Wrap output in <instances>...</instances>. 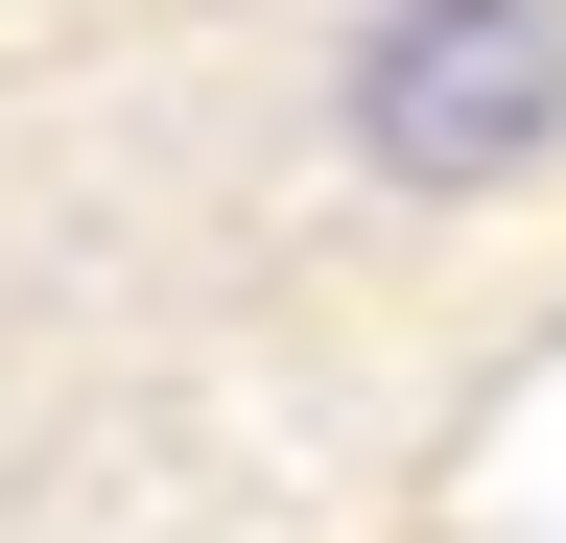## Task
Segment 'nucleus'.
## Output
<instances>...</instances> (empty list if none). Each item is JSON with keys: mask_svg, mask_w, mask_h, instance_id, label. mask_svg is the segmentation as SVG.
<instances>
[{"mask_svg": "<svg viewBox=\"0 0 566 543\" xmlns=\"http://www.w3.org/2000/svg\"><path fill=\"white\" fill-rule=\"evenodd\" d=\"M354 143L424 189H495L566 143V0H378L354 24Z\"/></svg>", "mask_w": 566, "mask_h": 543, "instance_id": "1", "label": "nucleus"}]
</instances>
